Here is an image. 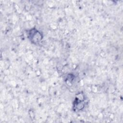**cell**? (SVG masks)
Instances as JSON below:
<instances>
[{
	"label": "cell",
	"mask_w": 123,
	"mask_h": 123,
	"mask_svg": "<svg viewBox=\"0 0 123 123\" xmlns=\"http://www.w3.org/2000/svg\"><path fill=\"white\" fill-rule=\"evenodd\" d=\"M30 40L34 43H38L42 39L41 34L37 30H32L29 34Z\"/></svg>",
	"instance_id": "6da1fadb"
},
{
	"label": "cell",
	"mask_w": 123,
	"mask_h": 123,
	"mask_svg": "<svg viewBox=\"0 0 123 123\" xmlns=\"http://www.w3.org/2000/svg\"><path fill=\"white\" fill-rule=\"evenodd\" d=\"M85 98H84V97L82 95L81 98H80L78 97H76V98H75V99L74 101V104H77V106L74 107V108H77V111H79V110H81L82 109H83L85 105Z\"/></svg>",
	"instance_id": "7a4b0ae2"
}]
</instances>
